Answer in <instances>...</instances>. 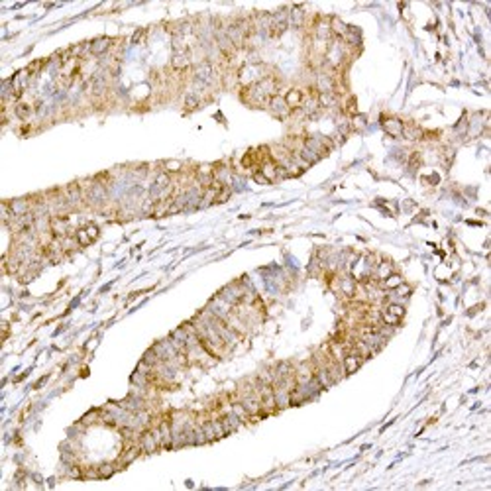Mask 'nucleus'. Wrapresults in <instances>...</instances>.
Masks as SVG:
<instances>
[{
    "mask_svg": "<svg viewBox=\"0 0 491 491\" xmlns=\"http://www.w3.org/2000/svg\"><path fill=\"white\" fill-rule=\"evenodd\" d=\"M138 444H140V448H142L144 454H154V452H158V450L162 448L160 442H158V438L154 436V432H152L150 428H146V430L140 434Z\"/></svg>",
    "mask_w": 491,
    "mask_h": 491,
    "instance_id": "obj_1",
    "label": "nucleus"
},
{
    "mask_svg": "<svg viewBox=\"0 0 491 491\" xmlns=\"http://www.w3.org/2000/svg\"><path fill=\"white\" fill-rule=\"evenodd\" d=\"M8 206H10L14 216H22V214H28L33 210V198H30V196L12 198V200H8Z\"/></svg>",
    "mask_w": 491,
    "mask_h": 491,
    "instance_id": "obj_2",
    "label": "nucleus"
},
{
    "mask_svg": "<svg viewBox=\"0 0 491 491\" xmlns=\"http://www.w3.org/2000/svg\"><path fill=\"white\" fill-rule=\"evenodd\" d=\"M114 45V39L112 37H97L91 41V57H102L106 53H110Z\"/></svg>",
    "mask_w": 491,
    "mask_h": 491,
    "instance_id": "obj_3",
    "label": "nucleus"
},
{
    "mask_svg": "<svg viewBox=\"0 0 491 491\" xmlns=\"http://www.w3.org/2000/svg\"><path fill=\"white\" fill-rule=\"evenodd\" d=\"M267 108H269L275 116H279V118H287V116L291 114V110H289V106H287V102H285V97H283V95H275V97H271V98H269V102H267Z\"/></svg>",
    "mask_w": 491,
    "mask_h": 491,
    "instance_id": "obj_4",
    "label": "nucleus"
},
{
    "mask_svg": "<svg viewBox=\"0 0 491 491\" xmlns=\"http://www.w3.org/2000/svg\"><path fill=\"white\" fill-rule=\"evenodd\" d=\"M361 363H363V358H360V356H358V354H354V352H348V354L342 358V361H340L344 375H352V373H356V371L360 369V365H361Z\"/></svg>",
    "mask_w": 491,
    "mask_h": 491,
    "instance_id": "obj_5",
    "label": "nucleus"
},
{
    "mask_svg": "<svg viewBox=\"0 0 491 491\" xmlns=\"http://www.w3.org/2000/svg\"><path fill=\"white\" fill-rule=\"evenodd\" d=\"M193 67V59H191V51H179V53H173V59H171V69L177 71V73H183L187 69Z\"/></svg>",
    "mask_w": 491,
    "mask_h": 491,
    "instance_id": "obj_6",
    "label": "nucleus"
},
{
    "mask_svg": "<svg viewBox=\"0 0 491 491\" xmlns=\"http://www.w3.org/2000/svg\"><path fill=\"white\" fill-rule=\"evenodd\" d=\"M305 97H307V93H305L303 89H289V91H287V95H285V102H287L289 110H297V108H301V106H303V102H305Z\"/></svg>",
    "mask_w": 491,
    "mask_h": 491,
    "instance_id": "obj_7",
    "label": "nucleus"
},
{
    "mask_svg": "<svg viewBox=\"0 0 491 491\" xmlns=\"http://www.w3.org/2000/svg\"><path fill=\"white\" fill-rule=\"evenodd\" d=\"M51 234L55 238L69 236V220L65 216H51Z\"/></svg>",
    "mask_w": 491,
    "mask_h": 491,
    "instance_id": "obj_8",
    "label": "nucleus"
},
{
    "mask_svg": "<svg viewBox=\"0 0 491 491\" xmlns=\"http://www.w3.org/2000/svg\"><path fill=\"white\" fill-rule=\"evenodd\" d=\"M381 126H383V130H385L389 136H393V138H399V136L403 134V122H401L399 118H395V116L383 118V120H381Z\"/></svg>",
    "mask_w": 491,
    "mask_h": 491,
    "instance_id": "obj_9",
    "label": "nucleus"
},
{
    "mask_svg": "<svg viewBox=\"0 0 491 491\" xmlns=\"http://www.w3.org/2000/svg\"><path fill=\"white\" fill-rule=\"evenodd\" d=\"M338 287H340V291H342V295H346V297H354L356 295V287H358V283H356V279L354 277H350V275H340V279H338Z\"/></svg>",
    "mask_w": 491,
    "mask_h": 491,
    "instance_id": "obj_10",
    "label": "nucleus"
},
{
    "mask_svg": "<svg viewBox=\"0 0 491 491\" xmlns=\"http://www.w3.org/2000/svg\"><path fill=\"white\" fill-rule=\"evenodd\" d=\"M319 104L321 108H338L340 106V97L336 93H319Z\"/></svg>",
    "mask_w": 491,
    "mask_h": 491,
    "instance_id": "obj_11",
    "label": "nucleus"
},
{
    "mask_svg": "<svg viewBox=\"0 0 491 491\" xmlns=\"http://www.w3.org/2000/svg\"><path fill=\"white\" fill-rule=\"evenodd\" d=\"M289 26H293V28H303L305 26V10L301 6L289 8Z\"/></svg>",
    "mask_w": 491,
    "mask_h": 491,
    "instance_id": "obj_12",
    "label": "nucleus"
},
{
    "mask_svg": "<svg viewBox=\"0 0 491 491\" xmlns=\"http://www.w3.org/2000/svg\"><path fill=\"white\" fill-rule=\"evenodd\" d=\"M401 136H405L409 142H419V140H423L425 132L417 124H403V134Z\"/></svg>",
    "mask_w": 491,
    "mask_h": 491,
    "instance_id": "obj_13",
    "label": "nucleus"
},
{
    "mask_svg": "<svg viewBox=\"0 0 491 491\" xmlns=\"http://www.w3.org/2000/svg\"><path fill=\"white\" fill-rule=\"evenodd\" d=\"M330 32H332V39H342L348 32V26L340 18H330Z\"/></svg>",
    "mask_w": 491,
    "mask_h": 491,
    "instance_id": "obj_14",
    "label": "nucleus"
},
{
    "mask_svg": "<svg viewBox=\"0 0 491 491\" xmlns=\"http://www.w3.org/2000/svg\"><path fill=\"white\" fill-rule=\"evenodd\" d=\"M401 283H403V277H401L399 273H395V271H393L389 277H385V279L381 281V289H383V291H393V289H395V287H399Z\"/></svg>",
    "mask_w": 491,
    "mask_h": 491,
    "instance_id": "obj_15",
    "label": "nucleus"
},
{
    "mask_svg": "<svg viewBox=\"0 0 491 491\" xmlns=\"http://www.w3.org/2000/svg\"><path fill=\"white\" fill-rule=\"evenodd\" d=\"M14 114H16L18 118L26 120V118H30V116L33 114V108H32V104H28V102L20 100L18 104H14Z\"/></svg>",
    "mask_w": 491,
    "mask_h": 491,
    "instance_id": "obj_16",
    "label": "nucleus"
},
{
    "mask_svg": "<svg viewBox=\"0 0 491 491\" xmlns=\"http://www.w3.org/2000/svg\"><path fill=\"white\" fill-rule=\"evenodd\" d=\"M200 106V97L195 95V93H189L185 95V110H195Z\"/></svg>",
    "mask_w": 491,
    "mask_h": 491,
    "instance_id": "obj_17",
    "label": "nucleus"
},
{
    "mask_svg": "<svg viewBox=\"0 0 491 491\" xmlns=\"http://www.w3.org/2000/svg\"><path fill=\"white\" fill-rule=\"evenodd\" d=\"M385 313H389V315H393V317H397V319H403V317H405V307H403L401 303H387Z\"/></svg>",
    "mask_w": 491,
    "mask_h": 491,
    "instance_id": "obj_18",
    "label": "nucleus"
},
{
    "mask_svg": "<svg viewBox=\"0 0 491 491\" xmlns=\"http://www.w3.org/2000/svg\"><path fill=\"white\" fill-rule=\"evenodd\" d=\"M75 238H77L79 246H89V244H93V238L89 236V232L85 230V226H83V228H77V230H75Z\"/></svg>",
    "mask_w": 491,
    "mask_h": 491,
    "instance_id": "obj_19",
    "label": "nucleus"
},
{
    "mask_svg": "<svg viewBox=\"0 0 491 491\" xmlns=\"http://www.w3.org/2000/svg\"><path fill=\"white\" fill-rule=\"evenodd\" d=\"M234 415H238L240 419H242V423H246V421H250V413L246 411V407L242 405V401H238V403H234L232 405V409H230Z\"/></svg>",
    "mask_w": 491,
    "mask_h": 491,
    "instance_id": "obj_20",
    "label": "nucleus"
},
{
    "mask_svg": "<svg viewBox=\"0 0 491 491\" xmlns=\"http://www.w3.org/2000/svg\"><path fill=\"white\" fill-rule=\"evenodd\" d=\"M350 128H352V130H363V128H365V116L354 114V116L350 118Z\"/></svg>",
    "mask_w": 491,
    "mask_h": 491,
    "instance_id": "obj_21",
    "label": "nucleus"
},
{
    "mask_svg": "<svg viewBox=\"0 0 491 491\" xmlns=\"http://www.w3.org/2000/svg\"><path fill=\"white\" fill-rule=\"evenodd\" d=\"M116 470H118V466H114V464H110V462H106V464H100V466H98V474H100V478H110Z\"/></svg>",
    "mask_w": 491,
    "mask_h": 491,
    "instance_id": "obj_22",
    "label": "nucleus"
},
{
    "mask_svg": "<svg viewBox=\"0 0 491 491\" xmlns=\"http://www.w3.org/2000/svg\"><path fill=\"white\" fill-rule=\"evenodd\" d=\"M228 198H230V187H222V189L218 191V195H216L214 204H218V202H226Z\"/></svg>",
    "mask_w": 491,
    "mask_h": 491,
    "instance_id": "obj_23",
    "label": "nucleus"
},
{
    "mask_svg": "<svg viewBox=\"0 0 491 491\" xmlns=\"http://www.w3.org/2000/svg\"><path fill=\"white\" fill-rule=\"evenodd\" d=\"M164 169L167 173H177V171L183 169V164H181V162H165Z\"/></svg>",
    "mask_w": 491,
    "mask_h": 491,
    "instance_id": "obj_24",
    "label": "nucleus"
},
{
    "mask_svg": "<svg viewBox=\"0 0 491 491\" xmlns=\"http://www.w3.org/2000/svg\"><path fill=\"white\" fill-rule=\"evenodd\" d=\"M254 181H256V183H262V185L269 183V181L263 177V173H262V171H256V173H254Z\"/></svg>",
    "mask_w": 491,
    "mask_h": 491,
    "instance_id": "obj_25",
    "label": "nucleus"
}]
</instances>
